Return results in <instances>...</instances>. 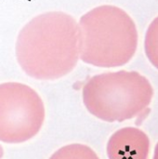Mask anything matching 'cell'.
<instances>
[{
  "instance_id": "277c9868",
  "label": "cell",
  "mask_w": 158,
  "mask_h": 159,
  "mask_svg": "<svg viewBox=\"0 0 158 159\" xmlns=\"http://www.w3.org/2000/svg\"><path fill=\"white\" fill-rule=\"evenodd\" d=\"M45 105L31 87L16 82L0 84V141L22 143L38 134L45 121Z\"/></svg>"
},
{
  "instance_id": "52a82bcc",
  "label": "cell",
  "mask_w": 158,
  "mask_h": 159,
  "mask_svg": "<svg viewBox=\"0 0 158 159\" xmlns=\"http://www.w3.org/2000/svg\"><path fill=\"white\" fill-rule=\"evenodd\" d=\"M145 53L150 62L158 69V17L148 27L145 35Z\"/></svg>"
},
{
  "instance_id": "3957f363",
  "label": "cell",
  "mask_w": 158,
  "mask_h": 159,
  "mask_svg": "<svg viewBox=\"0 0 158 159\" xmlns=\"http://www.w3.org/2000/svg\"><path fill=\"white\" fill-rule=\"evenodd\" d=\"M153 96L150 81L134 71L94 75L82 91L87 110L106 122H122L144 115Z\"/></svg>"
},
{
  "instance_id": "8992f818",
  "label": "cell",
  "mask_w": 158,
  "mask_h": 159,
  "mask_svg": "<svg viewBox=\"0 0 158 159\" xmlns=\"http://www.w3.org/2000/svg\"><path fill=\"white\" fill-rule=\"evenodd\" d=\"M49 159H100L88 146L81 143H72L57 150Z\"/></svg>"
},
{
  "instance_id": "ba28073f",
  "label": "cell",
  "mask_w": 158,
  "mask_h": 159,
  "mask_svg": "<svg viewBox=\"0 0 158 159\" xmlns=\"http://www.w3.org/2000/svg\"><path fill=\"white\" fill-rule=\"evenodd\" d=\"M154 159H158V143L156 146V150H155V156H154Z\"/></svg>"
},
{
  "instance_id": "5b68a950",
  "label": "cell",
  "mask_w": 158,
  "mask_h": 159,
  "mask_svg": "<svg viewBox=\"0 0 158 159\" xmlns=\"http://www.w3.org/2000/svg\"><path fill=\"white\" fill-rule=\"evenodd\" d=\"M106 150L109 159H148L150 140L142 130L127 127L110 137Z\"/></svg>"
},
{
  "instance_id": "7a4b0ae2",
  "label": "cell",
  "mask_w": 158,
  "mask_h": 159,
  "mask_svg": "<svg viewBox=\"0 0 158 159\" xmlns=\"http://www.w3.org/2000/svg\"><path fill=\"white\" fill-rule=\"evenodd\" d=\"M79 57L98 67H118L134 56L138 32L131 17L111 5L97 7L84 14L78 23Z\"/></svg>"
},
{
  "instance_id": "6da1fadb",
  "label": "cell",
  "mask_w": 158,
  "mask_h": 159,
  "mask_svg": "<svg viewBox=\"0 0 158 159\" xmlns=\"http://www.w3.org/2000/svg\"><path fill=\"white\" fill-rule=\"evenodd\" d=\"M16 57L24 73L34 79L56 80L67 75L78 62V24L62 11L34 17L18 35Z\"/></svg>"
}]
</instances>
